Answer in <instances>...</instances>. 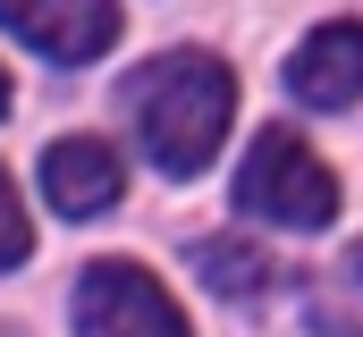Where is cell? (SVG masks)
<instances>
[{"instance_id": "2", "label": "cell", "mask_w": 363, "mask_h": 337, "mask_svg": "<svg viewBox=\"0 0 363 337\" xmlns=\"http://www.w3.org/2000/svg\"><path fill=\"white\" fill-rule=\"evenodd\" d=\"M237 211H254L271 228H330L338 219V177L296 127H262L245 168H237Z\"/></svg>"}, {"instance_id": "9", "label": "cell", "mask_w": 363, "mask_h": 337, "mask_svg": "<svg viewBox=\"0 0 363 337\" xmlns=\"http://www.w3.org/2000/svg\"><path fill=\"white\" fill-rule=\"evenodd\" d=\"M347 278H355V287H363V236H355V245H347Z\"/></svg>"}, {"instance_id": "5", "label": "cell", "mask_w": 363, "mask_h": 337, "mask_svg": "<svg viewBox=\"0 0 363 337\" xmlns=\"http://www.w3.org/2000/svg\"><path fill=\"white\" fill-rule=\"evenodd\" d=\"M287 93L313 101V110H347V101L363 93V25L355 17H330V25H313V34L296 42Z\"/></svg>"}, {"instance_id": "1", "label": "cell", "mask_w": 363, "mask_h": 337, "mask_svg": "<svg viewBox=\"0 0 363 337\" xmlns=\"http://www.w3.org/2000/svg\"><path fill=\"white\" fill-rule=\"evenodd\" d=\"M118 101H127L144 152L169 168V177H194V168L220 152L228 118H237V76L211 51H161V59H144L135 76L118 84Z\"/></svg>"}, {"instance_id": "4", "label": "cell", "mask_w": 363, "mask_h": 337, "mask_svg": "<svg viewBox=\"0 0 363 337\" xmlns=\"http://www.w3.org/2000/svg\"><path fill=\"white\" fill-rule=\"evenodd\" d=\"M0 25L26 51L60 59V68H85V59H101L118 42V8L110 0H0Z\"/></svg>"}, {"instance_id": "10", "label": "cell", "mask_w": 363, "mask_h": 337, "mask_svg": "<svg viewBox=\"0 0 363 337\" xmlns=\"http://www.w3.org/2000/svg\"><path fill=\"white\" fill-rule=\"evenodd\" d=\"M0 118H9V76H0Z\"/></svg>"}, {"instance_id": "3", "label": "cell", "mask_w": 363, "mask_h": 337, "mask_svg": "<svg viewBox=\"0 0 363 337\" xmlns=\"http://www.w3.org/2000/svg\"><path fill=\"white\" fill-rule=\"evenodd\" d=\"M77 337H186V312L144 261H93L77 278Z\"/></svg>"}, {"instance_id": "6", "label": "cell", "mask_w": 363, "mask_h": 337, "mask_svg": "<svg viewBox=\"0 0 363 337\" xmlns=\"http://www.w3.org/2000/svg\"><path fill=\"white\" fill-rule=\"evenodd\" d=\"M43 194H51V211L93 219V211H110V202L127 194V161H118L101 135H60V144L43 152Z\"/></svg>"}, {"instance_id": "8", "label": "cell", "mask_w": 363, "mask_h": 337, "mask_svg": "<svg viewBox=\"0 0 363 337\" xmlns=\"http://www.w3.org/2000/svg\"><path fill=\"white\" fill-rule=\"evenodd\" d=\"M34 253V228H26V202H17V185L0 177V270H17Z\"/></svg>"}, {"instance_id": "7", "label": "cell", "mask_w": 363, "mask_h": 337, "mask_svg": "<svg viewBox=\"0 0 363 337\" xmlns=\"http://www.w3.org/2000/svg\"><path fill=\"white\" fill-rule=\"evenodd\" d=\"M194 278H203L211 295H262V287H271V253L245 245V236H203V245H194Z\"/></svg>"}]
</instances>
